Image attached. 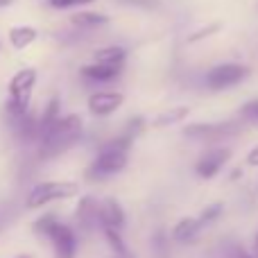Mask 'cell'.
<instances>
[{"label":"cell","mask_w":258,"mask_h":258,"mask_svg":"<svg viewBox=\"0 0 258 258\" xmlns=\"http://www.w3.org/2000/svg\"><path fill=\"white\" fill-rule=\"evenodd\" d=\"M134 138L129 134H122L118 138L107 141L100 147L98 156L93 159V163L86 170V179L89 181H104V179L113 177V174L122 172L129 159V147H132Z\"/></svg>","instance_id":"obj_1"},{"label":"cell","mask_w":258,"mask_h":258,"mask_svg":"<svg viewBox=\"0 0 258 258\" xmlns=\"http://www.w3.org/2000/svg\"><path fill=\"white\" fill-rule=\"evenodd\" d=\"M82 118L71 113V116H63L54 122L48 132L41 136L39 141V156L41 159H52V156H59L73 147L82 136Z\"/></svg>","instance_id":"obj_2"},{"label":"cell","mask_w":258,"mask_h":258,"mask_svg":"<svg viewBox=\"0 0 258 258\" xmlns=\"http://www.w3.org/2000/svg\"><path fill=\"white\" fill-rule=\"evenodd\" d=\"M34 231L50 240L54 251V258H75L77 256V233L71 224L61 222L59 215L48 213L41 220H36Z\"/></svg>","instance_id":"obj_3"},{"label":"cell","mask_w":258,"mask_h":258,"mask_svg":"<svg viewBox=\"0 0 258 258\" xmlns=\"http://www.w3.org/2000/svg\"><path fill=\"white\" fill-rule=\"evenodd\" d=\"M36 84V71L34 68H23L9 80V100H7V116L18 118L25 116L30 107V95Z\"/></svg>","instance_id":"obj_4"},{"label":"cell","mask_w":258,"mask_h":258,"mask_svg":"<svg viewBox=\"0 0 258 258\" xmlns=\"http://www.w3.org/2000/svg\"><path fill=\"white\" fill-rule=\"evenodd\" d=\"M77 192H80V186L75 181H41L32 186V190L27 192L25 206L27 209H41V206H48L52 202L75 197Z\"/></svg>","instance_id":"obj_5"},{"label":"cell","mask_w":258,"mask_h":258,"mask_svg":"<svg viewBox=\"0 0 258 258\" xmlns=\"http://www.w3.org/2000/svg\"><path fill=\"white\" fill-rule=\"evenodd\" d=\"M240 132L236 122H197L183 129V136L195 138L202 143H220L224 138H231Z\"/></svg>","instance_id":"obj_6"},{"label":"cell","mask_w":258,"mask_h":258,"mask_svg":"<svg viewBox=\"0 0 258 258\" xmlns=\"http://www.w3.org/2000/svg\"><path fill=\"white\" fill-rule=\"evenodd\" d=\"M247 75H249V71L245 66H240V63H222V66H215L209 71L206 84L213 91H222V89H229V86L240 84Z\"/></svg>","instance_id":"obj_7"},{"label":"cell","mask_w":258,"mask_h":258,"mask_svg":"<svg viewBox=\"0 0 258 258\" xmlns=\"http://www.w3.org/2000/svg\"><path fill=\"white\" fill-rule=\"evenodd\" d=\"M231 159V150L229 147H213V150L204 152L200 161L195 163V172L202 179H211L224 168V163Z\"/></svg>","instance_id":"obj_8"},{"label":"cell","mask_w":258,"mask_h":258,"mask_svg":"<svg viewBox=\"0 0 258 258\" xmlns=\"http://www.w3.org/2000/svg\"><path fill=\"white\" fill-rule=\"evenodd\" d=\"M75 224L84 233H91L93 229H100V200L86 195L80 200L75 209Z\"/></svg>","instance_id":"obj_9"},{"label":"cell","mask_w":258,"mask_h":258,"mask_svg":"<svg viewBox=\"0 0 258 258\" xmlns=\"http://www.w3.org/2000/svg\"><path fill=\"white\" fill-rule=\"evenodd\" d=\"M127 215L118 200L113 197H104L100 200V229H116V231H125Z\"/></svg>","instance_id":"obj_10"},{"label":"cell","mask_w":258,"mask_h":258,"mask_svg":"<svg viewBox=\"0 0 258 258\" xmlns=\"http://www.w3.org/2000/svg\"><path fill=\"white\" fill-rule=\"evenodd\" d=\"M122 93H116V91H100V93H93L89 98V111L93 116H109L113 113L118 107L122 104Z\"/></svg>","instance_id":"obj_11"},{"label":"cell","mask_w":258,"mask_h":258,"mask_svg":"<svg viewBox=\"0 0 258 258\" xmlns=\"http://www.w3.org/2000/svg\"><path fill=\"white\" fill-rule=\"evenodd\" d=\"M202 227H204V222H202L200 218H181V220H179V222L172 227L170 240H172V242H179V245H190V242L195 240L197 236H200Z\"/></svg>","instance_id":"obj_12"},{"label":"cell","mask_w":258,"mask_h":258,"mask_svg":"<svg viewBox=\"0 0 258 258\" xmlns=\"http://www.w3.org/2000/svg\"><path fill=\"white\" fill-rule=\"evenodd\" d=\"M12 127H14V134H16L21 141L25 143H32V141H39L41 138V125H39V118L30 116H18V118H12Z\"/></svg>","instance_id":"obj_13"},{"label":"cell","mask_w":258,"mask_h":258,"mask_svg":"<svg viewBox=\"0 0 258 258\" xmlns=\"http://www.w3.org/2000/svg\"><path fill=\"white\" fill-rule=\"evenodd\" d=\"M120 68H111L104 63H93V66H84L82 68V77L89 82H111L120 75Z\"/></svg>","instance_id":"obj_14"},{"label":"cell","mask_w":258,"mask_h":258,"mask_svg":"<svg viewBox=\"0 0 258 258\" xmlns=\"http://www.w3.org/2000/svg\"><path fill=\"white\" fill-rule=\"evenodd\" d=\"M104 236V240H107L109 249L113 251V256L116 258H134L132 249L127 247L125 238H122V231H116V229H100Z\"/></svg>","instance_id":"obj_15"},{"label":"cell","mask_w":258,"mask_h":258,"mask_svg":"<svg viewBox=\"0 0 258 258\" xmlns=\"http://www.w3.org/2000/svg\"><path fill=\"white\" fill-rule=\"evenodd\" d=\"M127 59V50L120 45H111V48H102L95 52V63H104L111 68H122Z\"/></svg>","instance_id":"obj_16"},{"label":"cell","mask_w":258,"mask_h":258,"mask_svg":"<svg viewBox=\"0 0 258 258\" xmlns=\"http://www.w3.org/2000/svg\"><path fill=\"white\" fill-rule=\"evenodd\" d=\"M9 41H12L14 48H27L32 41H36V30L34 27H27V25H21V27H14L9 32Z\"/></svg>","instance_id":"obj_17"},{"label":"cell","mask_w":258,"mask_h":258,"mask_svg":"<svg viewBox=\"0 0 258 258\" xmlns=\"http://www.w3.org/2000/svg\"><path fill=\"white\" fill-rule=\"evenodd\" d=\"M73 23L89 30V27H98V25H102V23H107V16L95 14V12H82V14H75V16H73Z\"/></svg>","instance_id":"obj_18"},{"label":"cell","mask_w":258,"mask_h":258,"mask_svg":"<svg viewBox=\"0 0 258 258\" xmlns=\"http://www.w3.org/2000/svg\"><path fill=\"white\" fill-rule=\"evenodd\" d=\"M168 233L163 231V229H159V231L152 236V251H154V258H168Z\"/></svg>","instance_id":"obj_19"},{"label":"cell","mask_w":258,"mask_h":258,"mask_svg":"<svg viewBox=\"0 0 258 258\" xmlns=\"http://www.w3.org/2000/svg\"><path fill=\"white\" fill-rule=\"evenodd\" d=\"M188 116V109L186 107H177V109H170V111H165L163 116L156 118V127H168V125H174V122L183 120V118Z\"/></svg>","instance_id":"obj_20"},{"label":"cell","mask_w":258,"mask_h":258,"mask_svg":"<svg viewBox=\"0 0 258 258\" xmlns=\"http://www.w3.org/2000/svg\"><path fill=\"white\" fill-rule=\"evenodd\" d=\"M220 213H222V204H211V206H206V209L202 211L200 220L204 222V227H206V224H211L213 220H218Z\"/></svg>","instance_id":"obj_21"},{"label":"cell","mask_w":258,"mask_h":258,"mask_svg":"<svg viewBox=\"0 0 258 258\" xmlns=\"http://www.w3.org/2000/svg\"><path fill=\"white\" fill-rule=\"evenodd\" d=\"M48 3L57 9H71V7H84V5H91L93 0H48Z\"/></svg>","instance_id":"obj_22"},{"label":"cell","mask_w":258,"mask_h":258,"mask_svg":"<svg viewBox=\"0 0 258 258\" xmlns=\"http://www.w3.org/2000/svg\"><path fill=\"white\" fill-rule=\"evenodd\" d=\"M242 116L258 122V100H251V102H247L245 107H242Z\"/></svg>","instance_id":"obj_23"},{"label":"cell","mask_w":258,"mask_h":258,"mask_svg":"<svg viewBox=\"0 0 258 258\" xmlns=\"http://www.w3.org/2000/svg\"><path fill=\"white\" fill-rule=\"evenodd\" d=\"M227 258H256V256H254V251H247V249H242V247L233 245L231 249L227 251Z\"/></svg>","instance_id":"obj_24"},{"label":"cell","mask_w":258,"mask_h":258,"mask_svg":"<svg viewBox=\"0 0 258 258\" xmlns=\"http://www.w3.org/2000/svg\"><path fill=\"white\" fill-rule=\"evenodd\" d=\"M125 5H136V7H145V9H154L159 7V0H120Z\"/></svg>","instance_id":"obj_25"},{"label":"cell","mask_w":258,"mask_h":258,"mask_svg":"<svg viewBox=\"0 0 258 258\" xmlns=\"http://www.w3.org/2000/svg\"><path fill=\"white\" fill-rule=\"evenodd\" d=\"M247 163H249V165H256V168H258V145L249 152V154H247Z\"/></svg>","instance_id":"obj_26"},{"label":"cell","mask_w":258,"mask_h":258,"mask_svg":"<svg viewBox=\"0 0 258 258\" xmlns=\"http://www.w3.org/2000/svg\"><path fill=\"white\" fill-rule=\"evenodd\" d=\"M254 256L258 258V233H256V238H254Z\"/></svg>","instance_id":"obj_27"},{"label":"cell","mask_w":258,"mask_h":258,"mask_svg":"<svg viewBox=\"0 0 258 258\" xmlns=\"http://www.w3.org/2000/svg\"><path fill=\"white\" fill-rule=\"evenodd\" d=\"M12 258H36V256H32V254H16V256H12Z\"/></svg>","instance_id":"obj_28"},{"label":"cell","mask_w":258,"mask_h":258,"mask_svg":"<svg viewBox=\"0 0 258 258\" xmlns=\"http://www.w3.org/2000/svg\"><path fill=\"white\" fill-rule=\"evenodd\" d=\"M7 5H12V0H0V7H7Z\"/></svg>","instance_id":"obj_29"}]
</instances>
